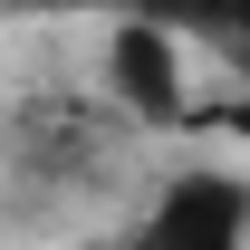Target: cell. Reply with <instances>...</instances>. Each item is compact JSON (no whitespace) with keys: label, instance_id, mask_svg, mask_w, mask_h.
Wrapping results in <instances>:
<instances>
[{"label":"cell","instance_id":"obj_2","mask_svg":"<svg viewBox=\"0 0 250 250\" xmlns=\"http://www.w3.org/2000/svg\"><path fill=\"white\" fill-rule=\"evenodd\" d=\"M183 29H164V20H125L116 39H106V87H116L125 116L145 125H183L192 116V87H183Z\"/></svg>","mask_w":250,"mask_h":250},{"label":"cell","instance_id":"obj_3","mask_svg":"<svg viewBox=\"0 0 250 250\" xmlns=\"http://www.w3.org/2000/svg\"><path fill=\"white\" fill-rule=\"evenodd\" d=\"M212 29L231 39V48H241V77H250V10H241V20H212ZM241 125H250V116H241Z\"/></svg>","mask_w":250,"mask_h":250},{"label":"cell","instance_id":"obj_1","mask_svg":"<svg viewBox=\"0 0 250 250\" xmlns=\"http://www.w3.org/2000/svg\"><path fill=\"white\" fill-rule=\"evenodd\" d=\"M125 250H250V183L231 164H183L125 231Z\"/></svg>","mask_w":250,"mask_h":250}]
</instances>
